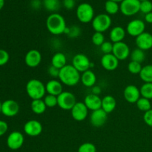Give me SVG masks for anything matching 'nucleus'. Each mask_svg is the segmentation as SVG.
<instances>
[{"mask_svg": "<svg viewBox=\"0 0 152 152\" xmlns=\"http://www.w3.org/2000/svg\"><path fill=\"white\" fill-rule=\"evenodd\" d=\"M110 1H115V2H117V3H119V2H120L121 3L122 1H123V0H110Z\"/></svg>", "mask_w": 152, "mask_h": 152, "instance_id": "09e8293b", "label": "nucleus"}, {"mask_svg": "<svg viewBox=\"0 0 152 152\" xmlns=\"http://www.w3.org/2000/svg\"><path fill=\"white\" fill-rule=\"evenodd\" d=\"M4 5V0H0V10L3 8Z\"/></svg>", "mask_w": 152, "mask_h": 152, "instance_id": "de8ad7c7", "label": "nucleus"}, {"mask_svg": "<svg viewBox=\"0 0 152 152\" xmlns=\"http://www.w3.org/2000/svg\"><path fill=\"white\" fill-rule=\"evenodd\" d=\"M46 27L50 34L57 36L65 33L67 25L62 15L58 13H53L47 18Z\"/></svg>", "mask_w": 152, "mask_h": 152, "instance_id": "f03ea898", "label": "nucleus"}, {"mask_svg": "<svg viewBox=\"0 0 152 152\" xmlns=\"http://www.w3.org/2000/svg\"><path fill=\"white\" fill-rule=\"evenodd\" d=\"M42 62V54L38 50L32 49L27 52L25 56V62L29 68H37Z\"/></svg>", "mask_w": 152, "mask_h": 152, "instance_id": "f3484780", "label": "nucleus"}, {"mask_svg": "<svg viewBox=\"0 0 152 152\" xmlns=\"http://www.w3.org/2000/svg\"><path fill=\"white\" fill-rule=\"evenodd\" d=\"M143 120L147 126L152 127V109L144 113Z\"/></svg>", "mask_w": 152, "mask_h": 152, "instance_id": "79ce46f5", "label": "nucleus"}, {"mask_svg": "<svg viewBox=\"0 0 152 152\" xmlns=\"http://www.w3.org/2000/svg\"><path fill=\"white\" fill-rule=\"evenodd\" d=\"M10 59V55L7 50L0 49V66L6 65Z\"/></svg>", "mask_w": 152, "mask_h": 152, "instance_id": "ea45409f", "label": "nucleus"}, {"mask_svg": "<svg viewBox=\"0 0 152 152\" xmlns=\"http://www.w3.org/2000/svg\"><path fill=\"white\" fill-rule=\"evenodd\" d=\"M62 83L59 80L56 79H52L49 80L45 85L46 92L48 94L53 95V96H58L62 92H63V87Z\"/></svg>", "mask_w": 152, "mask_h": 152, "instance_id": "412c9836", "label": "nucleus"}, {"mask_svg": "<svg viewBox=\"0 0 152 152\" xmlns=\"http://www.w3.org/2000/svg\"><path fill=\"white\" fill-rule=\"evenodd\" d=\"M58 106L65 111H71L77 103V99L73 93L70 91H63L57 96Z\"/></svg>", "mask_w": 152, "mask_h": 152, "instance_id": "423d86ee", "label": "nucleus"}, {"mask_svg": "<svg viewBox=\"0 0 152 152\" xmlns=\"http://www.w3.org/2000/svg\"><path fill=\"white\" fill-rule=\"evenodd\" d=\"M117 106L116 99L111 95H106L102 99V108L107 114L113 112Z\"/></svg>", "mask_w": 152, "mask_h": 152, "instance_id": "b1692460", "label": "nucleus"}, {"mask_svg": "<svg viewBox=\"0 0 152 152\" xmlns=\"http://www.w3.org/2000/svg\"><path fill=\"white\" fill-rule=\"evenodd\" d=\"M100 62L104 69L106 71H112L118 68L120 61L113 53H108V54H103L101 58Z\"/></svg>", "mask_w": 152, "mask_h": 152, "instance_id": "6ab92c4d", "label": "nucleus"}, {"mask_svg": "<svg viewBox=\"0 0 152 152\" xmlns=\"http://www.w3.org/2000/svg\"><path fill=\"white\" fill-rule=\"evenodd\" d=\"M91 41L94 45L99 46L100 47L102 44H103L105 40V37L103 35V33L100 32H95L93 34L91 37Z\"/></svg>", "mask_w": 152, "mask_h": 152, "instance_id": "c9c22d12", "label": "nucleus"}, {"mask_svg": "<svg viewBox=\"0 0 152 152\" xmlns=\"http://www.w3.org/2000/svg\"><path fill=\"white\" fill-rule=\"evenodd\" d=\"M142 68V66L141 63L134 61H131L128 65V71L132 74H140Z\"/></svg>", "mask_w": 152, "mask_h": 152, "instance_id": "72a5a7b5", "label": "nucleus"}, {"mask_svg": "<svg viewBox=\"0 0 152 152\" xmlns=\"http://www.w3.org/2000/svg\"><path fill=\"white\" fill-rule=\"evenodd\" d=\"M1 105H2V102H0V113L1 112Z\"/></svg>", "mask_w": 152, "mask_h": 152, "instance_id": "8fccbe9b", "label": "nucleus"}, {"mask_svg": "<svg viewBox=\"0 0 152 152\" xmlns=\"http://www.w3.org/2000/svg\"><path fill=\"white\" fill-rule=\"evenodd\" d=\"M112 53L119 61H123L127 59L131 54L129 46L124 42L114 43Z\"/></svg>", "mask_w": 152, "mask_h": 152, "instance_id": "ddd939ff", "label": "nucleus"}, {"mask_svg": "<svg viewBox=\"0 0 152 152\" xmlns=\"http://www.w3.org/2000/svg\"><path fill=\"white\" fill-rule=\"evenodd\" d=\"M8 130V125L4 120H0V137L5 134Z\"/></svg>", "mask_w": 152, "mask_h": 152, "instance_id": "37998d69", "label": "nucleus"}, {"mask_svg": "<svg viewBox=\"0 0 152 152\" xmlns=\"http://www.w3.org/2000/svg\"><path fill=\"white\" fill-rule=\"evenodd\" d=\"M139 1H146V0H139Z\"/></svg>", "mask_w": 152, "mask_h": 152, "instance_id": "3c124183", "label": "nucleus"}, {"mask_svg": "<svg viewBox=\"0 0 152 152\" xmlns=\"http://www.w3.org/2000/svg\"><path fill=\"white\" fill-rule=\"evenodd\" d=\"M105 9L108 14L114 15L118 13L120 10V5L118 3L115 1L107 0L105 4Z\"/></svg>", "mask_w": 152, "mask_h": 152, "instance_id": "c85d7f7f", "label": "nucleus"}, {"mask_svg": "<svg viewBox=\"0 0 152 152\" xmlns=\"http://www.w3.org/2000/svg\"><path fill=\"white\" fill-rule=\"evenodd\" d=\"M145 22L141 19H134L128 23L126 27V32L133 37H137L138 36L145 32Z\"/></svg>", "mask_w": 152, "mask_h": 152, "instance_id": "1a4fd4ad", "label": "nucleus"}, {"mask_svg": "<svg viewBox=\"0 0 152 152\" xmlns=\"http://www.w3.org/2000/svg\"><path fill=\"white\" fill-rule=\"evenodd\" d=\"M131 59H132V61H134V62H139V63L142 64V62H143L145 61V51L140 48H136L134 50H132L131 52Z\"/></svg>", "mask_w": 152, "mask_h": 152, "instance_id": "cd10ccee", "label": "nucleus"}, {"mask_svg": "<svg viewBox=\"0 0 152 152\" xmlns=\"http://www.w3.org/2000/svg\"><path fill=\"white\" fill-rule=\"evenodd\" d=\"M59 71H60V69L53 66V65H50V66L48 68V74L53 79L59 78Z\"/></svg>", "mask_w": 152, "mask_h": 152, "instance_id": "a19ab883", "label": "nucleus"}, {"mask_svg": "<svg viewBox=\"0 0 152 152\" xmlns=\"http://www.w3.org/2000/svg\"><path fill=\"white\" fill-rule=\"evenodd\" d=\"M136 105L138 109L141 111H143V112H146V111L151 109V101L146 98L140 97L136 102Z\"/></svg>", "mask_w": 152, "mask_h": 152, "instance_id": "c756f323", "label": "nucleus"}, {"mask_svg": "<svg viewBox=\"0 0 152 152\" xmlns=\"http://www.w3.org/2000/svg\"><path fill=\"white\" fill-rule=\"evenodd\" d=\"M108 120V114L102 108L92 111L90 116V123L92 126L99 128L103 126Z\"/></svg>", "mask_w": 152, "mask_h": 152, "instance_id": "2eb2a0df", "label": "nucleus"}, {"mask_svg": "<svg viewBox=\"0 0 152 152\" xmlns=\"http://www.w3.org/2000/svg\"><path fill=\"white\" fill-rule=\"evenodd\" d=\"M142 13L147 14L152 12V2L150 0L140 1V10Z\"/></svg>", "mask_w": 152, "mask_h": 152, "instance_id": "4c0bfd02", "label": "nucleus"}, {"mask_svg": "<svg viewBox=\"0 0 152 152\" xmlns=\"http://www.w3.org/2000/svg\"><path fill=\"white\" fill-rule=\"evenodd\" d=\"M145 20L147 23L152 24V12L145 15Z\"/></svg>", "mask_w": 152, "mask_h": 152, "instance_id": "49530a36", "label": "nucleus"}, {"mask_svg": "<svg viewBox=\"0 0 152 152\" xmlns=\"http://www.w3.org/2000/svg\"><path fill=\"white\" fill-rule=\"evenodd\" d=\"M77 16L82 23H88L94 18V10L88 3H81L77 8Z\"/></svg>", "mask_w": 152, "mask_h": 152, "instance_id": "20e7f679", "label": "nucleus"}, {"mask_svg": "<svg viewBox=\"0 0 152 152\" xmlns=\"http://www.w3.org/2000/svg\"><path fill=\"white\" fill-rule=\"evenodd\" d=\"M135 43L138 48L142 50H148L152 48V34L144 32L136 37Z\"/></svg>", "mask_w": 152, "mask_h": 152, "instance_id": "a211bd4d", "label": "nucleus"}, {"mask_svg": "<svg viewBox=\"0 0 152 152\" xmlns=\"http://www.w3.org/2000/svg\"><path fill=\"white\" fill-rule=\"evenodd\" d=\"M25 89L28 96L32 100L42 99L45 96V85H44L42 82L37 79L30 80L27 83Z\"/></svg>", "mask_w": 152, "mask_h": 152, "instance_id": "7ed1b4c3", "label": "nucleus"}, {"mask_svg": "<svg viewBox=\"0 0 152 152\" xmlns=\"http://www.w3.org/2000/svg\"><path fill=\"white\" fill-rule=\"evenodd\" d=\"M81 74L72 65H66L60 69L59 80L67 86H75L80 81Z\"/></svg>", "mask_w": 152, "mask_h": 152, "instance_id": "f257e3e1", "label": "nucleus"}, {"mask_svg": "<svg viewBox=\"0 0 152 152\" xmlns=\"http://www.w3.org/2000/svg\"><path fill=\"white\" fill-rule=\"evenodd\" d=\"M123 96L129 103H136L138 99L141 97L140 91L134 85H129L125 88Z\"/></svg>", "mask_w": 152, "mask_h": 152, "instance_id": "dca6fc26", "label": "nucleus"}, {"mask_svg": "<svg viewBox=\"0 0 152 152\" xmlns=\"http://www.w3.org/2000/svg\"><path fill=\"white\" fill-rule=\"evenodd\" d=\"M88 111L89 110L88 109L84 102H77V103L71 110V114L74 120L81 122L87 118Z\"/></svg>", "mask_w": 152, "mask_h": 152, "instance_id": "f8f14e48", "label": "nucleus"}, {"mask_svg": "<svg viewBox=\"0 0 152 152\" xmlns=\"http://www.w3.org/2000/svg\"><path fill=\"white\" fill-rule=\"evenodd\" d=\"M142 97L148 99H152V83H144L140 88Z\"/></svg>", "mask_w": 152, "mask_h": 152, "instance_id": "2f4dec72", "label": "nucleus"}, {"mask_svg": "<svg viewBox=\"0 0 152 152\" xmlns=\"http://www.w3.org/2000/svg\"><path fill=\"white\" fill-rule=\"evenodd\" d=\"M100 93H101L100 87H99V86H94V87H92V94H94L99 95Z\"/></svg>", "mask_w": 152, "mask_h": 152, "instance_id": "a18cd8bd", "label": "nucleus"}, {"mask_svg": "<svg viewBox=\"0 0 152 152\" xmlns=\"http://www.w3.org/2000/svg\"><path fill=\"white\" fill-rule=\"evenodd\" d=\"M23 129L24 132L28 136L34 137H37L41 134L43 128L42 125L39 121L36 120H31L25 123Z\"/></svg>", "mask_w": 152, "mask_h": 152, "instance_id": "9b49d317", "label": "nucleus"}, {"mask_svg": "<svg viewBox=\"0 0 152 152\" xmlns=\"http://www.w3.org/2000/svg\"><path fill=\"white\" fill-rule=\"evenodd\" d=\"M111 22L112 21L109 15L106 13H101L94 16L91 22V25L95 32L103 33L109 29Z\"/></svg>", "mask_w": 152, "mask_h": 152, "instance_id": "39448f33", "label": "nucleus"}, {"mask_svg": "<svg viewBox=\"0 0 152 152\" xmlns=\"http://www.w3.org/2000/svg\"><path fill=\"white\" fill-rule=\"evenodd\" d=\"M113 48H114V43L111 42V41H105L100 46V50L104 54H108V53H112Z\"/></svg>", "mask_w": 152, "mask_h": 152, "instance_id": "58836bf2", "label": "nucleus"}, {"mask_svg": "<svg viewBox=\"0 0 152 152\" xmlns=\"http://www.w3.org/2000/svg\"><path fill=\"white\" fill-rule=\"evenodd\" d=\"M92 63L86 55L83 53H77L73 57L72 65L80 73L90 70L92 67Z\"/></svg>", "mask_w": 152, "mask_h": 152, "instance_id": "6e6552de", "label": "nucleus"}, {"mask_svg": "<svg viewBox=\"0 0 152 152\" xmlns=\"http://www.w3.org/2000/svg\"><path fill=\"white\" fill-rule=\"evenodd\" d=\"M85 105L88 108V109L94 111L96 110L100 109L102 107V99L99 95L89 94L85 97L84 102Z\"/></svg>", "mask_w": 152, "mask_h": 152, "instance_id": "aec40b11", "label": "nucleus"}, {"mask_svg": "<svg viewBox=\"0 0 152 152\" xmlns=\"http://www.w3.org/2000/svg\"><path fill=\"white\" fill-rule=\"evenodd\" d=\"M78 152H96V148L91 142H84L79 147Z\"/></svg>", "mask_w": 152, "mask_h": 152, "instance_id": "e433bc0d", "label": "nucleus"}, {"mask_svg": "<svg viewBox=\"0 0 152 152\" xmlns=\"http://www.w3.org/2000/svg\"><path fill=\"white\" fill-rule=\"evenodd\" d=\"M126 31L123 27L116 26L111 30L109 34L110 40L111 42L117 43L120 42H123V39L126 37Z\"/></svg>", "mask_w": 152, "mask_h": 152, "instance_id": "4be33fe9", "label": "nucleus"}, {"mask_svg": "<svg viewBox=\"0 0 152 152\" xmlns=\"http://www.w3.org/2000/svg\"><path fill=\"white\" fill-rule=\"evenodd\" d=\"M24 141H25V137L23 134L21 132L15 131L11 132L7 137V145L10 149L15 151L22 148L24 144Z\"/></svg>", "mask_w": 152, "mask_h": 152, "instance_id": "9d476101", "label": "nucleus"}, {"mask_svg": "<svg viewBox=\"0 0 152 152\" xmlns=\"http://www.w3.org/2000/svg\"><path fill=\"white\" fill-rule=\"evenodd\" d=\"M139 75L145 83H152V65H147L142 67Z\"/></svg>", "mask_w": 152, "mask_h": 152, "instance_id": "bb28decb", "label": "nucleus"}, {"mask_svg": "<svg viewBox=\"0 0 152 152\" xmlns=\"http://www.w3.org/2000/svg\"><path fill=\"white\" fill-rule=\"evenodd\" d=\"M120 10L126 16H134L140 10V1L123 0L120 5Z\"/></svg>", "mask_w": 152, "mask_h": 152, "instance_id": "0eeeda50", "label": "nucleus"}, {"mask_svg": "<svg viewBox=\"0 0 152 152\" xmlns=\"http://www.w3.org/2000/svg\"><path fill=\"white\" fill-rule=\"evenodd\" d=\"M80 81L84 86L87 88H92L95 86L96 82V74L91 70L82 73Z\"/></svg>", "mask_w": 152, "mask_h": 152, "instance_id": "5701e85b", "label": "nucleus"}, {"mask_svg": "<svg viewBox=\"0 0 152 152\" xmlns=\"http://www.w3.org/2000/svg\"><path fill=\"white\" fill-rule=\"evenodd\" d=\"M44 102L45 103L47 108H53V107L58 105L57 96L53 95L47 94L44 97Z\"/></svg>", "mask_w": 152, "mask_h": 152, "instance_id": "f704fd0d", "label": "nucleus"}, {"mask_svg": "<svg viewBox=\"0 0 152 152\" xmlns=\"http://www.w3.org/2000/svg\"><path fill=\"white\" fill-rule=\"evenodd\" d=\"M19 111V105L16 101L13 99H7L1 105V114L7 117L16 116Z\"/></svg>", "mask_w": 152, "mask_h": 152, "instance_id": "4468645a", "label": "nucleus"}, {"mask_svg": "<svg viewBox=\"0 0 152 152\" xmlns=\"http://www.w3.org/2000/svg\"><path fill=\"white\" fill-rule=\"evenodd\" d=\"M43 4L46 10L51 12L57 11L61 7V2L59 0H45Z\"/></svg>", "mask_w": 152, "mask_h": 152, "instance_id": "7c9ffc66", "label": "nucleus"}, {"mask_svg": "<svg viewBox=\"0 0 152 152\" xmlns=\"http://www.w3.org/2000/svg\"><path fill=\"white\" fill-rule=\"evenodd\" d=\"M67 65V58L66 56L63 53L58 52L56 53L51 58V65L62 69V68Z\"/></svg>", "mask_w": 152, "mask_h": 152, "instance_id": "393cba45", "label": "nucleus"}, {"mask_svg": "<svg viewBox=\"0 0 152 152\" xmlns=\"http://www.w3.org/2000/svg\"><path fill=\"white\" fill-rule=\"evenodd\" d=\"M31 108L34 114L39 115V114H42L43 113H45L47 106L42 99H34L31 102Z\"/></svg>", "mask_w": 152, "mask_h": 152, "instance_id": "a878e982", "label": "nucleus"}, {"mask_svg": "<svg viewBox=\"0 0 152 152\" xmlns=\"http://www.w3.org/2000/svg\"><path fill=\"white\" fill-rule=\"evenodd\" d=\"M64 34H66L69 38H77V37H80L81 34V29L77 25H72L70 28L67 27Z\"/></svg>", "mask_w": 152, "mask_h": 152, "instance_id": "473e14b6", "label": "nucleus"}, {"mask_svg": "<svg viewBox=\"0 0 152 152\" xmlns=\"http://www.w3.org/2000/svg\"><path fill=\"white\" fill-rule=\"evenodd\" d=\"M43 1H45V0H43Z\"/></svg>", "mask_w": 152, "mask_h": 152, "instance_id": "603ef678", "label": "nucleus"}, {"mask_svg": "<svg viewBox=\"0 0 152 152\" xmlns=\"http://www.w3.org/2000/svg\"><path fill=\"white\" fill-rule=\"evenodd\" d=\"M63 5L68 10H71L75 6V1L74 0H64Z\"/></svg>", "mask_w": 152, "mask_h": 152, "instance_id": "c03bdc74", "label": "nucleus"}]
</instances>
